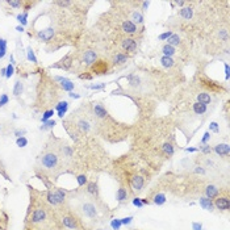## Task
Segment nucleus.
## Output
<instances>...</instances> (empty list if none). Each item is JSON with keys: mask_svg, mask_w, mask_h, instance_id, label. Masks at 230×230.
Listing matches in <instances>:
<instances>
[{"mask_svg": "<svg viewBox=\"0 0 230 230\" xmlns=\"http://www.w3.org/2000/svg\"><path fill=\"white\" fill-rule=\"evenodd\" d=\"M41 164L46 170H53L58 164V155L55 153H46L41 159Z\"/></svg>", "mask_w": 230, "mask_h": 230, "instance_id": "f257e3e1", "label": "nucleus"}, {"mask_svg": "<svg viewBox=\"0 0 230 230\" xmlns=\"http://www.w3.org/2000/svg\"><path fill=\"white\" fill-rule=\"evenodd\" d=\"M64 199H66V193H64L62 189H55V191L48 193V200H49L50 204H53V205H58V204L63 203Z\"/></svg>", "mask_w": 230, "mask_h": 230, "instance_id": "f03ea898", "label": "nucleus"}, {"mask_svg": "<svg viewBox=\"0 0 230 230\" xmlns=\"http://www.w3.org/2000/svg\"><path fill=\"white\" fill-rule=\"evenodd\" d=\"M82 212H83V214L85 216V217H88V218H96L98 217V209H96V207L93 205L92 203H88V201L82 205Z\"/></svg>", "mask_w": 230, "mask_h": 230, "instance_id": "7ed1b4c3", "label": "nucleus"}, {"mask_svg": "<svg viewBox=\"0 0 230 230\" xmlns=\"http://www.w3.org/2000/svg\"><path fill=\"white\" fill-rule=\"evenodd\" d=\"M46 210L42 209V208H38V209H36L33 212V214H32V222L33 224H41V222H44L46 220Z\"/></svg>", "mask_w": 230, "mask_h": 230, "instance_id": "20e7f679", "label": "nucleus"}, {"mask_svg": "<svg viewBox=\"0 0 230 230\" xmlns=\"http://www.w3.org/2000/svg\"><path fill=\"white\" fill-rule=\"evenodd\" d=\"M214 205L218 210H228L230 208V201H229L228 197H218V199L216 200Z\"/></svg>", "mask_w": 230, "mask_h": 230, "instance_id": "39448f33", "label": "nucleus"}, {"mask_svg": "<svg viewBox=\"0 0 230 230\" xmlns=\"http://www.w3.org/2000/svg\"><path fill=\"white\" fill-rule=\"evenodd\" d=\"M37 36H38V38L41 39V41L48 42V41H50V39L53 38V36H54V30H53V28H48V29L39 30Z\"/></svg>", "mask_w": 230, "mask_h": 230, "instance_id": "423d86ee", "label": "nucleus"}, {"mask_svg": "<svg viewBox=\"0 0 230 230\" xmlns=\"http://www.w3.org/2000/svg\"><path fill=\"white\" fill-rule=\"evenodd\" d=\"M55 80L61 82V85L64 91H69V92H73L74 89V83L71 80H69L67 78H62V76H55Z\"/></svg>", "mask_w": 230, "mask_h": 230, "instance_id": "0eeeda50", "label": "nucleus"}, {"mask_svg": "<svg viewBox=\"0 0 230 230\" xmlns=\"http://www.w3.org/2000/svg\"><path fill=\"white\" fill-rule=\"evenodd\" d=\"M123 48L126 50V51L133 53V51L137 50V42H135V39H133V38H126L123 41Z\"/></svg>", "mask_w": 230, "mask_h": 230, "instance_id": "6e6552de", "label": "nucleus"}, {"mask_svg": "<svg viewBox=\"0 0 230 230\" xmlns=\"http://www.w3.org/2000/svg\"><path fill=\"white\" fill-rule=\"evenodd\" d=\"M143 184H145V180H143L142 176H139V175H135V176H133L132 179V188L134 189V191H141Z\"/></svg>", "mask_w": 230, "mask_h": 230, "instance_id": "1a4fd4ad", "label": "nucleus"}, {"mask_svg": "<svg viewBox=\"0 0 230 230\" xmlns=\"http://www.w3.org/2000/svg\"><path fill=\"white\" fill-rule=\"evenodd\" d=\"M96 58H98L96 53L92 51V50H88V51H85L84 55H83V62L89 66V64H92V63L96 62Z\"/></svg>", "mask_w": 230, "mask_h": 230, "instance_id": "9d476101", "label": "nucleus"}, {"mask_svg": "<svg viewBox=\"0 0 230 230\" xmlns=\"http://www.w3.org/2000/svg\"><path fill=\"white\" fill-rule=\"evenodd\" d=\"M214 151L217 153L218 155H221V157L229 155V153H230V147H229L228 143H218V145L214 147Z\"/></svg>", "mask_w": 230, "mask_h": 230, "instance_id": "9b49d317", "label": "nucleus"}, {"mask_svg": "<svg viewBox=\"0 0 230 230\" xmlns=\"http://www.w3.org/2000/svg\"><path fill=\"white\" fill-rule=\"evenodd\" d=\"M123 30L125 32V33L128 34H133L137 32V26H135V24H133L132 21H124L123 23Z\"/></svg>", "mask_w": 230, "mask_h": 230, "instance_id": "f8f14e48", "label": "nucleus"}, {"mask_svg": "<svg viewBox=\"0 0 230 230\" xmlns=\"http://www.w3.org/2000/svg\"><path fill=\"white\" fill-rule=\"evenodd\" d=\"M179 16L183 17L184 20H191L193 16V9L191 7H183V8L179 11Z\"/></svg>", "mask_w": 230, "mask_h": 230, "instance_id": "ddd939ff", "label": "nucleus"}, {"mask_svg": "<svg viewBox=\"0 0 230 230\" xmlns=\"http://www.w3.org/2000/svg\"><path fill=\"white\" fill-rule=\"evenodd\" d=\"M200 205L203 207V209H205V210H209L212 212L213 210V203H212V200L210 199H208V197H200Z\"/></svg>", "mask_w": 230, "mask_h": 230, "instance_id": "4468645a", "label": "nucleus"}, {"mask_svg": "<svg viewBox=\"0 0 230 230\" xmlns=\"http://www.w3.org/2000/svg\"><path fill=\"white\" fill-rule=\"evenodd\" d=\"M205 195H207V197L208 199H214V197H217V195H218V188L216 185H208L207 188H205Z\"/></svg>", "mask_w": 230, "mask_h": 230, "instance_id": "2eb2a0df", "label": "nucleus"}, {"mask_svg": "<svg viewBox=\"0 0 230 230\" xmlns=\"http://www.w3.org/2000/svg\"><path fill=\"white\" fill-rule=\"evenodd\" d=\"M62 224L63 226H66L67 229H76V221L74 220L73 217H70V216H66V217H63L62 220Z\"/></svg>", "mask_w": 230, "mask_h": 230, "instance_id": "dca6fc26", "label": "nucleus"}, {"mask_svg": "<svg viewBox=\"0 0 230 230\" xmlns=\"http://www.w3.org/2000/svg\"><path fill=\"white\" fill-rule=\"evenodd\" d=\"M93 112H95V114L98 117L100 118H103V117H105L107 116V110H105V108H104L103 105H100V104H95L93 105Z\"/></svg>", "mask_w": 230, "mask_h": 230, "instance_id": "f3484780", "label": "nucleus"}, {"mask_svg": "<svg viewBox=\"0 0 230 230\" xmlns=\"http://www.w3.org/2000/svg\"><path fill=\"white\" fill-rule=\"evenodd\" d=\"M67 108H69V103L67 101H61L58 103V105L55 107V109L58 110V116L59 117H63L64 113L67 112Z\"/></svg>", "mask_w": 230, "mask_h": 230, "instance_id": "a211bd4d", "label": "nucleus"}, {"mask_svg": "<svg viewBox=\"0 0 230 230\" xmlns=\"http://www.w3.org/2000/svg\"><path fill=\"white\" fill-rule=\"evenodd\" d=\"M210 101H212V99H210V96L208 95V93L201 92V93H199V95H197V103L207 105V104H209Z\"/></svg>", "mask_w": 230, "mask_h": 230, "instance_id": "6ab92c4d", "label": "nucleus"}, {"mask_svg": "<svg viewBox=\"0 0 230 230\" xmlns=\"http://www.w3.org/2000/svg\"><path fill=\"white\" fill-rule=\"evenodd\" d=\"M175 48H172V46H170V45H164L163 48H162V53H163V57H171L172 58V55L175 54Z\"/></svg>", "mask_w": 230, "mask_h": 230, "instance_id": "aec40b11", "label": "nucleus"}, {"mask_svg": "<svg viewBox=\"0 0 230 230\" xmlns=\"http://www.w3.org/2000/svg\"><path fill=\"white\" fill-rule=\"evenodd\" d=\"M179 44H180V37H179L178 34H171V37L167 39V45L172 46V48H175V46H178Z\"/></svg>", "mask_w": 230, "mask_h": 230, "instance_id": "412c9836", "label": "nucleus"}, {"mask_svg": "<svg viewBox=\"0 0 230 230\" xmlns=\"http://www.w3.org/2000/svg\"><path fill=\"white\" fill-rule=\"evenodd\" d=\"M126 61H128V57L125 55V54H123V53H117L116 55H114V58H113V62L116 64H124Z\"/></svg>", "mask_w": 230, "mask_h": 230, "instance_id": "4be33fe9", "label": "nucleus"}, {"mask_svg": "<svg viewBox=\"0 0 230 230\" xmlns=\"http://www.w3.org/2000/svg\"><path fill=\"white\" fill-rule=\"evenodd\" d=\"M160 63H162V66H163V67H166V69H170V67L174 66L175 61L172 59L171 57H162Z\"/></svg>", "mask_w": 230, "mask_h": 230, "instance_id": "5701e85b", "label": "nucleus"}, {"mask_svg": "<svg viewBox=\"0 0 230 230\" xmlns=\"http://www.w3.org/2000/svg\"><path fill=\"white\" fill-rule=\"evenodd\" d=\"M193 112L196 114H203L207 112V105L204 104H200V103H195L193 104Z\"/></svg>", "mask_w": 230, "mask_h": 230, "instance_id": "b1692460", "label": "nucleus"}, {"mask_svg": "<svg viewBox=\"0 0 230 230\" xmlns=\"http://www.w3.org/2000/svg\"><path fill=\"white\" fill-rule=\"evenodd\" d=\"M116 199H117L118 201L126 200V199H128V192H126V189H125V188H118L117 192H116Z\"/></svg>", "mask_w": 230, "mask_h": 230, "instance_id": "393cba45", "label": "nucleus"}, {"mask_svg": "<svg viewBox=\"0 0 230 230\" xmlns=\"http://www.w3.org/2000/svg\"><path fill=\"white\" fill-rule=\"evenodd\" d=\"M132 19H133V21L132 23L133 24H142L143 23V16H142V13L141 12H137V11H135V12H133V15H132Z\"/></svg>", "mask_w": 230, "mask_h": 230, "instance_id": "a878e982", "label": "nucleus"}, {"mask_svg": "<svg viewBox=\"0 0 230 230\" xmlns=\"http://www.w3.org/2000/svg\"><path fill=\"white\" fill-rule=\"evenodd\" d=\"M154 204H157V205H163L164 203H166V196L163 195V193H158V195L154 196Z\"/></svg>", "mask_w": 230, "mask_h": 230, "instance_id": "bb28decb", "label": "nucleus"}, {"mask_svg": "<svg viewBox=\"0 0 230 230\" xmlns=\"http://www.w3.org/2000/svg\"><path fill=\"white\" fill-rule=\"evenodd\" d=\"M162 150H163V153L166 154V155H168V157H171L172 154H174V147H172V145L171 143H168V142L162 146Z\"/></svg>", "mask_w": 230, "mask_h": 230, "instance_id": "cd10ccee", "label": "nucleus"}, {"mask_svg": "<svg viewBox=\"0 0 230 230\" xmlns=\"http://www.w3.org/2000/svg\"><path fill=\"white\" fill-rule=\"evenodd\" d=\"M5 53H7V41L0 38V59L4 58Z\"/></svg>", "mask_w": 230, "mask_h": 230, "instance_id": "c85d7f7f", "label": "nucleus"}, {"mask_svg": "<svg viewBox=\"0 0 230 230\" xmlns=\"http://www.w3.org/2000/svg\"><path fill=\"white\" fill-rule=\"evenodd\" d=\"M87 192L91 193V195H96V193H98V185H96L95 183H88Z\"/></svg>", "mask_w": 230, "mask_h": 230, "instance_id": "c756f323", "label": "nucleus"}, {"mask_svg": "<svg viewBox=\"0 0 230 230\" xmlns=\"http://www.w3.org/2000/svg\"><path fill=\"white\" fill-rule=\"evenodd\" d=\"M78 126L80 128L83 132H88L89 128H91V126H89V124H88V121H85V120H80V121H79Z\"/></svg>", "mask_w": 230, "mask_h": 230, "instance_id": "7c9ffc66", "label": "nucleus"}, {"mask_svg": "<svg viewBox=\"0 0 230 230\" xmlns=\"http://www.w3.org/2000/svg\"><path fill=\"white\" fill-rule=\"evenodd\" d=\"M21 92H23V83L21 82H16L15 88H13V93H15V96H20Z\"/></svg>", "mask_w": 230, "mask_h": 230, "instance_id": "2f4dec72", "label": "nucleus"}, {"mask_svg": "<svg viewBox=\"0 0 230 230\" xmlns=\"http://www.w3.org/2000/svg\"><path fill=\"white\" fill-rule=\"evenodd\" d=\"M128 80L130 82L132 85H139V78L135 76V75H128Z\"/></svg>", "mask_w": 230, "mask_h": 230, "instance_id": "473e14b6", "label": "nucleus"}, {"mask_svg": "<svg viewBox=\"0 0 230 230\" xmlns=\"http://www.w3.org/2000/svg\"><path fill=\"white\" fill-rule=\"evenodd\" d=\"M26 19H28V13H26V12L23 13V15H17V20H19V23L23 25V26L28 24V20H26Z\"/></svg>", "mask_w": 230, "mask_h": 230, "instance_id": "72a5a7b5", "label": "nucleus"}, {"mask_svg": "<svg viewBox=\"0 0 230 230\" xmlns=\"http://www.w3.org/2000/svg\"><path fill=\"white\" fill-rule=\"evenodd\" d=\"M45 125H42L41 126V130H46V129H51L54 125H55V121L54 120H48L46 123H44Z\"/></svg>", "mask_w": 230, "mask_h": 230, "instance_id": "f704fd0d", "label": "nucleus"}, {"mask_svg": "<svg viewBox=\"0 0 230 230\" xmlns=\"http://www.w3.org/2000/svg\"><path fill=\"white\" fill-rule=\"evenodd\" d=\"M53 114H54V110H53V109L46 110V112L44 113V116H42V123H46V121H48L49 118H51V117H53Z\"/></svg>", "mask_w": 230, "mask_h": 230, "instance_id": "c9c22d12", "label": "nucleus"}, {"mask_svg": "<svg viewBox=\"0 0 230 230\" xmlns=\"http://www.w3.org/2000/svg\"><path fill=\"white\" fill-rule=\"evenodd\" d=\"M16 143H17V146H19V147H25V146L28 145V139L25 138V137H20V138H17Z\"/></svg>", "mask_w": 230, "mask_h": 230, "instance_id": "e433bc0d", "label": "nucleus"}, {"mask_svg": "<svg viewBox=\"0 0 230 230\" xmlns=\"http://www.w3.org/2000/svg\"><path fill=\"white\" fill-rule=\"evenodd\" d=\"M110 226H112L113 230H120V228H121V220H112V222H110Z\"/></svg>", "mask_w": 230, "mask_h": 230, "instance_id": "4c0bfd02", "label": "nucleus"}, {"mask_svg": "<svg viewBox=\"0 0 230 230\" xmlns=\"http://www.w3.org/2000/svg\"><path fill=\"white\" fill-rule=\"evenodd\" d=\"M28 59L33 63H37V58H36V55H34V53L32 49H28Z\"/></svg>", "mask_w": 230, "mask_h": 230, "instance_id": "58836bf2", "label": "nucleus"}, {"mask_svg": "<svg viewBox=\"0 0 230 230\" xmlns=\"http://www.w3.org/2000/svg\"><path fill=\"white\" fill-rule=\"evenodd\" d=\"M171 34H172V32H170V30H168V32H164V33H162V34L159 36V39H160V41H167V39L171 37Z\"/></svg>", "mask_w": 230, "mask_h": 230, "instance_id": "ea45409f", "label": "nucleus"}, {"mask_svg": "<svg viewBox=\"0 0 230 230\" xmlns=\"http://www.w3.org/2000/svg\"><path fill=\"white\" fill-rule=\"evenodd\" d=\"M12 75H13V66H12V63H11V64L7 66V69H5V76L11 78Z\"/></svg>", "mask_w": 230, "mask_h": 230, "instance_id": "a19ab883", "label": "nucleus"}, {"mask_svg": "<svg viewBox=\"0 0 230 230\" xmlns=\"http://www.w3.org/2000/svg\"><path fill=\"white\" fill-rule=\"evenodd\" d=\"M76 180H78L79 185H84L85 183H87V178H85V175H79V176L76 178Z\"/></svg>", "mask_w": 230, "mask_h": 230, "instance_id": "79ce46f5", "label": "nucleus"}, {"mask_svg": "<svg viewBox=\"0 0 230 230\" xmlns=\"http://www.w3.org/2000/svg\"><path fill=\"white\" fill-rule=\"evenodd\" d=\"M209 130L213 132V133H218V132H220V129H218V124H217V123H210Z\"/></svg>", "mask_w": 230, "mask_h": 230, "instance_id": "37998d69", "label": "nucleus"}, {"mask_svg": "<svg viewBox=\"0 0 230 230\" xmlns=\"http://www.w3.org/2000/svg\"><path fill=\"white\" fill-rule=\"evenodd\" d=\"M7 3H8L11 7H13V8H20L21 7V2H16V0H8Z\"/></svg>", "mask_w": 230, "mask_h": 230, "instance_id": "c03bdc74", "label": "nucleus"}, {"mask_svg": "<svg viewBox=\"0 0 230 230\" xmlns=\"http://www.w3.org/2000/svg\"><path fill=\"white\" fill-rule=\"evenodd\" d=\"M7 103H8V96L4 93V95L0 96V107H4Z\"/></svg>", "mask_w": 230, "mask_h": 230, "instance_id": "a18cd8bd", "label": "nucleus"}, {"mask_svg": "<svg viewBox=\"0 0 230 230\" xmlns=\"http://www.w3.org/2000/svg\"><path fill=\"white\" fill-rule=\"evenodd\" d=\"M63 151H64V154H66V157H67V158L73 157V149H71V147L64 146V147H63Z\"/></svg>", "mask_w": 230, "mask_h": 230, "instance_id": "49530a36", "label": "nucleus"}, {"mask_svg": "<svg viewBox=\"0 0 230 230\" xmlns=\"http://www.w3.org/2000/svg\"><path fill=\"white\" fill-rule=\"evenodd\" d=\"M200 150H201V151H203L204 154H209L212 149H210L209 145H203V146H200Z\"/></svg>", "mask_w": 230, "mask_h": 230, "instance_id": "de8ad7c7", "label": "nucleus"}, {"mask_svg": "<svg viewBox=\"0 0 230 230\" xmlns=\"http://www.w3.org/2000/svg\"><path fill=\"white\" fill-rule=\"evenodd\" d=\"M133 204H134L135 207H138V208H142V207H143L142 200H141V199H138V197H135V199L133 200Z\"/></svg>", "mask_w": 230, "mask_h": 230, "instance_id": "09e8293b", "label": "nucleus"}, {"mask_svg": "<svg viewBox=\"0 0 230 230\" xmlns=\"http://www.w3.org/2000/svg\"><path fill=\"white\" fill-rule=\"evenodd\" d=\"M209 138H210V133L209 132H207L205 134H204V137H203V139H201V143H204V145H205V143L209 141Z\"/></svg>", "mask_w": 230, "mask_h": 230, "instance_id": "8fccbe9b", "label": "nucleus"}, {"mask_svg": "<svg viewBox=\"0 0 230 230\" xmlns=\"http://www.w3.org/2000/svg\"><path fill=\"white\" fill-rule=\"evenodd\" d=\"M132 220H133V217H125L121 220V225H129L132 222Z\"/></svg>", "mask_w": 230, "mask_h": 230, "instance_id": "3c124183", "label": "nucleus"}, {"mask_svg": "<svg viewBox=\"0 0 230 230\" xmlns=\"http://www.w3.org/2000/svg\"><path fill=\"white\" fill-rule=\"evenodd\" d=\"M192 229L193 230H203V225L200 222H193L192 224Z\"/></svg>", "mask_w": 230, "mask_h": 230, "instance_id": "603ef678", "label": "nucleus"}, {"mask_svg": "<svg viewBox=\"0 0 230 230\" xmlns=\"http://www.w3.org/2000/svg\"><path fill=\"white\" fill-rule=\"evenodd\" d=\"M105 87V84H93V85H89V88L91 89H101V88H104Z\"/></svg>", "mask_w": 230, "mask_h": 230, "instance_id": "864d4df0", "label": "nucleus"}, {"mask_svg": "<svg viewBox=\"0 0 230 230\" xmlns=\"http://www.w3.org/2000/svg\"><path fill=\"white\" fill-rule=\"evenodd\" d=\"M15 134L17 135V138H20V137H23V134H25V130H24V129H23V130H16Z\"/></svg>", "mask_w": 230, "mask_h": 230, "instance_id": "5fc2aeb1", "label": "nucleus"}, {"mask_svg": "<svg viewBox=\"0 0 230 230\" xmlns=\"http://www.w3.org/2000/svg\"><path fill=\"white\" fill-rule=\"evenodd\" d=\"M220 37L224 38V39H228V33H226V30H221L220 32Z\"/></svg>", "mask_w": 230, "mask_h": 230, "instance_id": "6e6d98bb", "label": "nucleus"}, {"mask_svg": "<svg viewBox=\"0 0 230 230\" xmlns=\"http://www.w3.org/2000/svg\"><path fill=\"white\" fill-rule=\"evenodd\" d=\"M57 4H58V5H62V7H66V5H70L71 2H58Z\"/></svg>", "mask_w": 230, "mask_h": 230, "instance_id": "4d7b16f0", "label": "nucleus"}, {"mask_svg": "<svg viewBox=\"0 0 230 230\" xmlns=\"http://www.w3.org/2000/svg\"><path fill=\"white\" fill-rule=\"evenodd\" d=\"M225 73H226V79H229V64H225Z\"/></svg>", "mask_w": 230, "mask_h": 230, "instance_id": "13d9d810", "label": "nucleus"}, {"mask_svg": "<svg viewBox=\"0 0 230 230\" xmlns=\"http://www.w3.org/2000/svg\"><path fill=\"white\" fill-rule=\"evenodd\" d=\"M197 174H205V170H204V168H196L195 170Z\"/></svg>", "mask_w": 230, "mask_h": 230, "instance_id": "bf43d9fd", "label": "nucleus"}, {"mask_svg": "<svg viewBox=\"0 0 230 230\" xmlns=\"http://www.w3.org/2000/svg\"><path fill=\"white\" fill-rule=\"evenodd\" d=\"M149 5H150L149 2H143V3H142V7H143V9H145V11L147 9V7H149Z\"/></svg>", "mask_w": 230, "mask_h": 230, "instance_id": "052dcab7", "label": "nucleus"}, {"mask_svg": "<svg viewBox=\"0 0 230 230\" xmlns=\"http://www.w3.org/2000/svg\"><path fill=\"white\" fill-rule=\"evenodd\" d=\"M70 98H73V99H79L80 96L76 95V93H74V92H71V93H70Z\"/></svg>", "mask_w": 230, "mask_h": 230, "instance_id": "680f3d73", "label": "nucleus"}, {"mask_svg": "<svg viewBox=\"0 0 230 230\" xmlns=\"http://www.w3.org/2000/svg\"><path fill=\"white\" fill-rule=\"evenodd\" d=\"M197 149H195V147H188V149H185V151H188V153H193V151H196Z\"/></svg>", "mask_w": 230, "mask_h": 230, "instance_id": "e2e57ef3", "label": "nucleus"}, {"mask_svg": "<svg viewBox=\"0 0 230 230\" xmlns=\"http://www.w3.org/2000/svg\"><path fill=\"white\" fill-rule=\"evenodd\" d=\"M175 4H178V5H180V7H182V5H184L185 3H184V2H179V0H178V2H175Z\"/></svg>", "mask_w": 230, "mask_h": 230, "instance_id": "0e129e2a", "label": "nucleus"}, {"mask_svg": "<svg viewBox=\"0 0 230 230\" xmlns=\"http://www.w3.org/2000/svg\"><path fill=\"white\" fill-rule=\"evenodd\" d=\"M16 30H19V32H23V30H24V28H23V26H17V28H16Z\"/></svg>", "mask_w": 230, "mask_h": 230, "instance_id": "69168bd1", "label": "nucleus"}, {"mask_svg": "<svg viewBox=\"0 0 230 230\" xmlns=\"http://www.w3.org/2000/svg\"><path fill=\"white\" fill-rule=\"evenodd\" d=\"M2 75H4V76H5V69H3V70H2Z\"/></svg>", "mask_w": 230, "mask_h": 230, "instance_id": "338daca9", "label": "nucleus"}, {"mask_svg": "<svg viewBox=\"0 0 230 230\" xmlns=\"http://www.w3.org/2000/svg\"><path fill=\"white\" fill-rule=\"evenodd\" d=\"M48 230H51V229H48Z\"/></svg>", "mask_w": 230, "mask_h": 230, "instance_id": "774afa93", "label": "nucleus"}]
</instances>
